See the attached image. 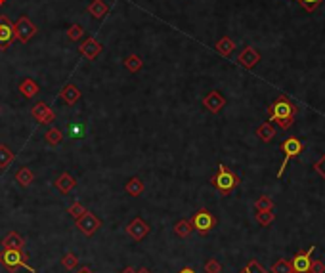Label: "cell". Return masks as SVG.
I'll return each instance as SVG.
<instances>
[{
    "label": "cell",
    "instance_id": "obj_1",
    "mask_svg": "<svg viewBox=\"0 0 325 273\" xmlns=\"http://www.w3.org/2000/svg\"><path fill=\"white\" fill-rule=\"evenodd\" d=\"M268 113H270V119H268L270 123H277L281 130H289L297 117V105L287 96H279L268 107Z\"/></svg>",
    "mask_w": 325,
    "mask_h": 273
},
{
    "label": "cell",
    "instance_id": "obj_2",
    "mask_svg": "<svg viewBox=\"0 0 325 273\" xmlns=\"http://www.w3.org/2000/svg\"><path fill=\"white\" fill-rule=\"evenodd\" d=\"M211 184L214 189H218L222 195H230L236 187L241 184V178L236 172H232L226 164H218V170L211 178Z\"/></svg>",
    "mask_w": 325,
    "mask_h": 273
},
{
    "label": "cell",
    "instance_id": "obj_3",
    "mask_svg": "<svg viewBox=\"0 0 325 273\" xmlns=\"http://www.w3.org/2000/svg\"><path fill=\"white\" fill-rule=\"evenodd\" d=\"M0 264L8 270V272H17L19 268H25L31 273H37L33 266L27 264V254L19 248H2L0 250Z\"/></svg>",
    "mask_w": 325,
    "mask_h": 273
},
{
    "label": "cell",
    "instance_id": "obj_4",
    "mask_svg": "<svg viewBox=\"0 0 325 273\" xmlns=\"http://www.w3.org/2000/svg\"><path fill=\"white\" fill-rule=\"evenodd\" d=\"M189 222L193 225V231H197L199 235H209L216 227V218H214L213 212L207 210V208H201V210L195 212Z\"/></svg>",
    "mask_w": 325,
    "mask_h": 273
},
{
    "label": "cell",
    "instance_id": "obj_5",
    "mask_svg": "<svg viewBox=\"0 0 325 273\" xmlns=\"http://www.w3.org/2000/svg\"><path fill=\"white\" fill-rule=\"evenodd\" d=\"M279 149L283 151V162H281V168H279V172H277V178L283 176L285 168H287V162L291 161V159H295V157H299L300 153L304 151V143H302L297 136H291L281 143V147Z\"/></svg>",
    "mask_w": 325,
    "mask_h": 273
},
{
    "label": "cell",
    "instance_id": "obj_6",
    "mask_svg": "<svg viewBox=\"0 0 325 273\" xmlns=\"http://www.w3.org/2000/svg\"><path fill=\"white\" fill-rule=\"evenodd\" d=\"M13 35H15V38L19 40V42H29L31 38L37 35V27H35V23L27 17V15H21L19 19H17V23L13 25Z\"/></svg>",
    "mask_w": 325,
    "mask_h": 273
},
{
    "label": "cell",
    "instance_id": "obj_7",
    "mask_svg": "<svg viewBox=\"0 0 325 273\" xmlns=\"http://www.w3.org/2000/svg\"><path fill=\"white\" fill-rule=\"evenodd\" d=\"M77 227H79L86 237H92L101 227V222L96 214H92V212L86 210L79 220H77Z\"/></svg>",
    "mask_w": 325,
    "mask_h": 273
},
{
    "label": "cell",
    "instance_id": "obj_8",
    "mask_svg": "<svg viewBox=\"0 0 325 273\" xmlns=\"http://www.w3.org/2000/svg\"><path fill=\"white\" fill-rule=\"evenodd\" d=\"M316 250V245L304 250V252H297L295 258L291 260V266H293V272L297 273H308L310 272V266H312V254Z\"/></svg>",
    "mask_w": 325,
    "mask_h": 273
},
{
    "label": "cell",
    "instance_id": "obj_9",
    "mask_svg": "<svg viewBox=\"0 0 325 273\" xmlns=\"http://www.w3.org/2000/svg\"><path fill=\"white\" fill-rule=\"evenodd\" d=\"M13 25L6 15H0V50H6L13 40Z\"/></svg>",
    "mask_w": 325,
    "mask_h": 273
},
{
    "label": "cell",
    "instance_id": "obj_10",
    "mask_svg": "<svg viewBox=\"0 0 325 273\" xmlns=\"http://www.w3.org/2000/svg\"><path fill=\"white\" fill-rule=\"evenodd\" d=\"M203 105L207 107V111L220 113L226 105V98L218 92V90H213V92H209V94L203 98Z\"/></svg>",
    "mask_w": 325,
    "mask_h": 273
},
{
    "label": "cell",
    "instance_id": "obj_11",
    "mask_svg": "<svg viewBox=\"0 0 325 273\" xmlns=\"http://www.w3.org/2000/svg\"><path fill=\"white\" fill-rule=\"evenodd\" d=\"M126 233L132 237L134 241H142L144 237L150 233V225L144 222L142 218H134L132 222L126 225Z\"/></svg>",
    "mask_w": 325,
    "mask_h": 273
},
{
    "label": "cell",
    "instance_id": "obj_12",
    "mask_svg": "<svg viewBox=\"0 0 325 273\" xmlns=\"http://www.w3.org/2000/svg\"><path fill=\"white\" fill-rule=\"evenodd\" d=\"M238 62L245 67V69H252L256 63L260 62V52L256 48H252V46H245V48L241 50V54H239Z\"/></svg>",
    "mask_w": 325,
    "mask_h": 273
},
{
    "label": "cell",
    "instance_id": "obj_13",
    "mask_svg": "<svg viewBox=\"0 0 325 273\" xmlns=\"http://www.w3.org/2000/svg\"><path fill=\"white\" fill-rule=\"evenodd\" d=\"M31 115L37 119L40 124H50L54 119H56V113L52 111L50 107L44 103V101H38L37 105L31 109Z\"/></svg>",
    "mask_w": 325,
    "mask_h": 273
},
{
    "label": "cell",
    "instance_id": "obj_14",
    "mask_svg": "<svg viewBox=\"0 0 325 273\" xmlns=\"http://www.w3.org/2000/svg\"><path fill=\"white\" fill-rule=\"evenodd\" d=\"M101 42L100 40H96V38H86L81 46H79V50H81V54L86 58V60H96L98 56H100L101 52Z\"/></svg>",
    "mask_w": 325,
    "mask_h": 273
},
{
    "label": "cell",
    "instance_id": "obj_15",
    "mask_svg": "<svg viewBox=\"0 0 325 273\" xmlns=\"http://www.w3.org/2000/svg\"><path fill=\"white\" fill-rule=\"evenodd\" d=\"M81 90L75 86V84H65V86L62 88V92H60V98L67 103V105H75L77 101L81 99Z\"/></svg>",
    "mask_w": 325,
    "mask_h": 273
},
{
    "label": "cell",
    "instance_id": "obj_16",
    "mask_svg": "<svg viewBox=\"0 0 325 273\" xmlns=\"http://www.w3.org/2000/svg\"><path fill=\"white\" fill-rule=\"evenodd\" d=\"M54 184H56V189H58L60 193L65 195V193H69V191L77 186V180L71 176V174L63 172L62 176H58V178H56V182H54Z\"/></svg>",
    "mask_w": 325,
    "mask_h": 273
},
{
    "label": "cell",
    "instance_id": "obj_17",
    "mask_svg": "<svg viewBox=\"0 0 325 273\" xmlns=\"http://www.w3.org/2000/svg\"><path fill=\"white\" fill-rule=\"evenodd\" d=\"M23 247H25V239L17 231H10L2 239V248H19V250H23Z\"/></svg>",
    "mask_w": 325,
    "mask_h": 273
},
{
    "label": "cell",
    "instance_id": "obj_18",
    "mask_svg": "<svg viewBox=\"0 0 325 273\" xmlns=\"http://www.w3.org/2000/svg\"><path fill=\"white\" fill-rule=\"evenodd\" d=\"M107 12H109V8H107V4L103 0H92L90 6H88V13L92 17H96V19H101L103 15H107Z\"/></svg>",
    "mask_w": 325,
    "mask_h": 273
},
{
    "label": "cell",
    "instance_id": "obj_19",
    "mask_svg": "<svg viewBox=\"0 0 325 273\" xmlns=\"http://www.w3.org/2000/svg\"><path fill=\"white\" fill-rule=\"evenodd\" d=\"M15 180H17V184L21 187H29L35 182V172L31 168H27V166H21L17 170V174H15Z\"/></svg>",
    "mask_w": 325,
    "mask_h": 273
},
{
    "label": "cell",
    "instance_id": "obj_20",
    "mask_svg": "<svg viewBox=\"0 0 325 273\" xmlns=\"http://www.w3.org/2000/svg\"><path fill=\"white\" fill-rule=\"evenodd\" d=\"M126 193L128 195H132V197H140L142 193H144V189H146V186H144V182L138 178V176H134V178H130L128 182H126Z\"/></svg>",
    "mask_w": 325,
    "mask_h": 273
},
{
    "label": "cell",
    "instance_id": "obj_21",
    "mask_svg": "<svg viewBox=\"0 0 325 273\" xmlns=\"http://www.w3.org/2000/svg\"><path fill=\"white\" fill-rule=\"evenodd\" d=\"M256 136L260 137L264 143H268V141H272V139L275 137V128L272 126L270 121H266V123H262L258 128H256Z\"/></svg>",
    "mask_w": 325,
    "mask_h": 273
},
{
    "label": "cell",
    "instance_id": "obj_22",
    "mask_svg": "<svg viewBox=\"0 0 325 273\" xmlns=\"http://www.w3.org/2000/svg\"><path fill=\"white\" fill-rule=\"evenodd\" d=\"M19 92L25 96V98H35L38 94V84L33 80V78H23L21 82H19Z\"/></svg>",
    "mask_w": 325,
    "mask_h": 273
},
{
    "label": "cell",
    "instance_id": "obj_23",
    "mask_svg": "<svg viewBox=\"0 0 325 273\" xmlns=\"http://www.w3.org/2000/svg\"><path fill=\"white\" fill-rule=\"evenodd\" d=\"M236 48V42L232 40L230 37H222L218 42H216V52L222 54V56H230Z\"/></svg>",
    "mask_w": 325,
    "mask_h": 273
},
{
    "label": "cell",
    "instance_id": "obj_24",
    "mask_svg": "<svg viewBox=\"0 0 325 273\" xmlns=\"http://www.w3.org/2000/svg\"><path fill=\"white\" fill-rule=\"evenodd\" d=\"M191 231H193V225L189 220H180V222L174 223V233L180 239H186V237L191 235Z\"/></svg>",
    "mask_w": 325,
    "mask_h": 273
},
{
    "label": "cell",
    "instance_id": "obj_25",
    "mask_svg": "<svg viewBox=\"0 0 325 273\" xmlns=\"http://www.w3.org/2000/svg\"><path fill=\"white\" fill-rule=\"evenodd\" d=\"M142 65H144V62H142V58L136 56V54L128 56V58L125 60V67L130 71V73H138V71L142 69Z\"/></svg>",
    "mask_w": 325,
    "mask_h": 273
},
{
    "label": "cell",
    "instance_id": "obj_26",
    "mask_svg": "<svg viewBox=\"0 0 325 273\" xmlns=\"http://www.w3.org/2000/svg\"><path fill=\"white\" fill-rule=\"evenodd\" d=\"M44 139H46V143H48V145H60V143H62V139H63L62 130H58V128H50V130L46 132Z\"/></svg>",
    "mask_w": 325,
    "mask_h": 273
},
{
    "label": "cell",
    "instance_id": "obj_27",
    "mask_svg": "<svg viewBox=\"0 0 325 273\" xmlns=\"http://www.w3.org/2000/svg\"><path fill=\"white\" fill-rule=\"evenodd\" d=\"M275 220V214L274 210H260L256 212V222L260 223V225H264V227H268V225H272Z\"/></svg>",
    "mask_w": 325,
    "mask_h": 273
},
{
    "label": "cell",
    "instance_id": "obj_28",
    "mask_svg": "<svg viewBox=\"0 0 325 273\" xmlns=\"http://www.w3.org/2000/svg\"><path fill=\"white\" fill-rule=\"evenodd\" d=\"M270 273H293V266H291V260H285V258L277 260L274 266H272Z\"/></svg>",
    "mask_w": 325,
    "mask_h": 273
},
{
    "label": "cell",
    "instance_id": "obj_29",
    "mask_svg": "<svg viewBox=\"0 0 325 273\" xmlns=\"http://www.w3.org/2000/svg\"><path fill=\"white\" fill-rule=\"evenodd\" d=\"M67 132H69V137H73V139H82L86 130H84V124L82 123H71L69 128H67Z\"/></svg>",
    "mask_w": 325,
    "mask_h": 273
},
{
    "label": "cell",
    "instance_id": "obj_30",
    "mask_svg": "<svg viewBox=\"0 0 325 273\" xmlns=\"http://www.w3.org/2000/svg\"><path fill=\"white\" fill-rule=\"evenodd\" d=\"M254 208H256V212H260V210H274V201H272V197H268V195H262V197L256 199V203H254Z\"/></svg>",
    "mask_w": 325,
    "mask_h": 273
},
{
    "label": "cell",
    "instance_id": "obj_31",
    "mask_svg": "<svg viewBox=\"0 0 325 273\" xmlns=\"http://www.w3.org/2000/svg\"><path fill=\"white\" fill-rule=\"evenodd\" d=\"M13 161V153L8 145H0V168H6Z\"/></svg>",
    "mask_w": 325,
    "mask_h": 273
},
{
    "label": "cell",
    "instance_id": "obj_32",
    "mask_svg": "<svg viewBox=\"0 0 325 273\" xmlns=\"http://www.w3.org/2000/svg\"><path fill=\"white\" fill-rule=\"evenodd\" d=\"M77 264H79V258H77V254H73V252H67L65 256L62 258V266L65 268V270H75Z\"/></svg>",
    "mask_w": 325,
    "mask_h": 273
},
{
    "label": "cell",
    "instance_id": "obj_33",
    "mask_svg": "<svg viewBox=\"0 0 325 273\" xmlns=\"http://www.w3.org/2000/svg\"><path fill=\"white\" fill-rule=\"evenodd\" d=\"M239 273H268V272H266L262 266L258 264V260H250Z\"/></svg>",
    "mask_w": 325,
    "mask_h": 273
},
{
    "label": "cell",
    "instance_id": "obj_34",
    "mask_svg": "<svg viewBox=\"0 0 325 273\" xmlns=\"http://www.w3.org/2000/svg\"><path fill=\"white\" fill-rule=\"evenodd\" d=\"M222 272V264L216 258H209L205 264V273H220Z\"/></svg>",
    "mask_w": 325,
    "mask_h": 273
},
{
    "label": "cell",
    "instance_id": "obj_35",
    "mask_svg": "<svg viewBox=\"0 0 325 273\" xmlns=\"http://www.w3.org/2000/svg\"><path fill=\"white\" fill-rule=\"evenodd\" d=\"M84 212H86V208H84L81 203H73V205L67 208V214H69V216H73L75 220H79V218H81Z\"/></svg>",
    "mask_w": 325,
    "mask_h": 273
},
{
    "label": "cell",
    "instance_id": "obj_36",
    "mask_svg": "<svg viewBox=\"0 0 325 273\" xmlns=\"http://www.w3.org/2000/svg\"><path fill=\"white\" fill-rule=\"evenodd\" d=\"M82 35H84V29L81 27V25H71L69 27V31H67V37L71 38V40H81L82 38Z\"/></svg>",
    "mask_w": 325,
    "mask_h": 273
},
{
    "label": "cell",
    "instance_id": "obj_37",
    "mask_svg": "<svg viewBox=\"0 0 325 273\" xmlns=\"http://www.w3.org/2000/svg\"><path fill=\"white\" fill-rule=\"evenodd\" d=\"M299 2L304 6V10L314 12V10H318V8H320V4H322L324 0H299Z\"/></svg>",
    "mask_w": 325,
    "mask_h": 273
},
{
    "label": "cell",
    "instance_id": "obj_38",
    "mask_svg": "<svg viewBox=\"0 0 325 273\" xmlns=\"http://www.w3.org/2000/svg\"><path fill=\"white\" fill-rule=\"evenodd\" d=\"M314 168H316V172L320 174V176H322V178L325 180V153L322 155V159H320V161L314 164Z\"/></svg>",
    "mask_w": 325,
    "mask_h": 273
},
{
    "label": "cell",
    "instance_id": "obj_39",
    "mask_svg": "<svg viewBox=\"0 0 325 273\" xmlns=\"http://www.w3.org/2000/svg\"><path fill=\"white\" fill-rule=\"evenodd\" d=\"M310 272L312 273H325V264L322 260H312Z\"/></svg>",
    "mask_w": 325,
    "mask_h": 273
},
{
    "label": "cell",
    "instance_id": "obj_40",
    "mask_svg": "<svg viewBox=\"0 0 325 273\" xmlns=\"http://www.w3.org/2000/svg\"><path fill=\"white\" fill-rule=\"evenodd\" d=\"M77 273H94V272H92V270H90L88 266H82V268H81V270H79Z\"/></svg>",
    "mask_w": 325,
    "mask_h": 273
},
{
    "label": "cell",
    "instance_id": "obj_41",
    "mask_svg": "<svg viewBox=\"0 0 325 273\" xmlns=\"http://www.w3.org/2000/svg\"><path fill=\"white\" fill-rule=\"evenodd\" d=\"M178 273H195V270L193 268H184V270H180Z\"/></svg>",
    "mask_w": 325,
    "mask_h": 273
},
{
    "label": "cell",
    "instance_id": "obj_42",
    "mask_svg": "<svg viewBox=\"0 0 325 273\" xmlns=\"http://www.w3.org/2000/svg\"><path fill=\"white\" fill-rule=\"evenodd\" d=\"M121 273H136V270H134V268H130V266H128V268H125V270H123V272Z\"/></svg>",
    "mask_w": 325,
    "mask_h": 273
},
{
    "label": "cell",
    "instance_id": "obj_43",
    "mask_svg": "<svg viewBox=\"0 0 325 273\" xmlns=\"http://www.w3.org/2000/svg\"><path fill=\"white\" fill-rule=\"evenodd\" d=\"M136 273H151V272L148 270V268H142V270H138Z\"/></svg>",
    "mask_w": 325,
    "mask_h": 273
},
{
    "label": "cell",
    "instance_id": "obj_44",
    "mask_svg": "<svg viewBox=\"0 0 325 273\" xmlns=\"http://www.w3.org/2000/svg\"><path fill=\"white\" fill-rule=\"evenodd\" d=\"M2 4H6V0H0V6H2Z\"/></svg>",
    "mask_w": 325,
    "mask_h": 273
},
{
    "label": "cell",
    "instance_id": "obj_45",
    "mask_svg": "<svg viewBox=\"0 0 325 273\" xmlns=\"http://www.w3.org/2000/svg\"><path fill=\"white\" fill-rule=\"evenodd\" d=\"M308 273H312V272H308Z\"/></svg>",
    "mask_w": 325,
    "mask_h": 273
},
{
    "label": "cell",
    "instance_id": "obj_46",
    "mask_svg": "<svg viewBox=\"0 0 325 273\" xmlns=\"http://www.w3.org/2000/svg\"><path fill=\"white\" fill-rule=\"evenodd\" d=\"M293 273H297V272H293Z\"/></svg>",
    "mask_w": 325,
    "mask_h": 273
}]
</instances>
